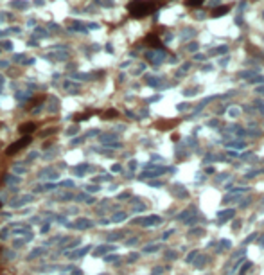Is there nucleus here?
I'll use <instances>...</instances> for the list:
<instances>
[{
    "label": "nucleus",
    "instance_id": "f257e3e1",
    "mask_svg": "<svg viewBox=\"0 0 264 275\" xmlns=\"http://www.w3.org/2000/svg\"><path fill=\"white\" fill-rule=\"evenodd\" d=\"M153 7L155 5L151 2H133L130 5V13H131V16H146L147 13L153 11Z\"/></svg>",
    "mask_w": 264,
    "mask_h": 275
},
{
    "label": "nucleus",
    "instance_id": "f03ea898",
    "mask_svg": "<svg viewBox=\"0 0 264 275\" xmlns=\"http://www.w3.org/2000/svg\"><path fill=\"white\" fill-rule=\"evenodd\" d=\"M69 229H76V230H86V229H92L93 227V221L88 219V218H77L74 219L72 223H67Z\"/></svg>",
    "mask_w": 264,
    "mask_h": 275
},
{
    "label": "nucleus",
    "instance_id": "7ed1b4c3",
    "mask_svg": "<svg viewBox=\"0 0 264 275\" xmlns=\"http://www.w3.org/2000/svg\"><path fill=\"white\" fill-rule=\"evenodd\" d=\"M29 142H31V137H29V135H25L22 140H18V142H15V144H11V146H9L7 149H5V155H7V157H13V155H15V153H18L20 149H24V147L29 144Z\"/></svg>",
    "mask_w": 264,
    "mask_h": 275
},
{
    "label": "nucleus",
    "instance_id": "20e7f679",
    "mask_svg": "<svg viewBox=\"0 0 264 275\" xmlns=\"http://www.w3.org/2000/svg\"><path fill=\"white\" fill-rule=\"evenodd\" d=\"M40 178H45L47 182H58L59 180V171L54 169V167H45V169H42L38 173Z\"/></svg>",
    "mask_w": 264,
    "mask_h": 275
},
{
    "label": "nucleus",
    "instance_id": "39448f33",
    "mask_svg": "<svg viewBox=\"0 0 264 275\" xmlns=\"http://www.w3.org/2000/svg\"><path fill=\"white\" fill-rule=\"evenodd\" d=\"M93 171H95V167L90 165V164H77V165L72 167V174L77 176V178L85 176V174H88V173H93Z\"/></svg>",
    "mask_w": 264,
    "mask_h": 275
},
{
    "label": "nucleus",
    "instance_id": "423d86ee",
    "mask_svg": "<svg viewBox=\"0 0 264 275\" xmlns=\"http://www.w3.org/2000/svg\"><path fill=\"white\" fill-rule=\"evenodd\" d=\"M92 250V246L88 245V246H79V248H76V250H70V252H65V256L69 257V259H81L83 256H86L88 252Z\"/></svg>",
    "mask_w": 264,
    "mask_h": 275
},
{
    "label": "nucleus",
    "instance_id": "0eeeda50",
    "mask_svg": "<svg viewBox=\"0 0 264 275\" xmlns=\"http://www.w3.org/2000/svg\"><path fill=\"white\" fill-rule=\"evenodd\" d=\"M13 234L18 237H27L29 234H32L31 225H13Z\"/></svg>",
    "mask_w": 264,
    "mask_h": 275
},
{
    "label": "nucleus",
    "instance_id": "6e6552de",
    "mask_svg": "<svg viewBox=\"0 0 264 275\" xmlns=\"http://www.w3.org/2000/svg\"><path fill=\"white\" fill-rule=\"evenodd\" d=\"M32 200H34V196H32V194H24V196H20L18 200H13V202H11V207H13V209H20V207L31 203Z\"/></svg>",
    "mask_w": 264,
    "mask_h": 275
},
{
    "label": "nucleus",
    "instance_id": "1a4fd4ad",
    "mask_svg": "<svg viewBox=\"0 0 264 275\" xmlns=\"http://www.w3.org/2000/svg\"><path fill=\"white\" fill-rule=\"evenodd\" d=\"M42 256H47V246H38V248H32L27 256V261H32V259H38Z\"/></svg>",
    "mask_w": 264,
    "mask_h": 275
},
{
    "label": "nucleus",
    "instance_id": "9d476101",
    "mask_svg": "<svg viewBox=\"0 0 264 275\" xmlns=\"http://www.w3.org/2000/svg\"><path fill=\"white\" fill-rule=\"evenodd\" d=\"M81 246V239H69V243H63L61 245V252H70V250H76V248Z\"/></svg>",
    "mask_w": 264,
    "mask_h": 275
},
{
    "label": "nucleus",
    "instance_id": "9b49d317",
    "mask_svg": "<svg viewBox=\"0 0 264 275\" xmlns=\"http://www.w3.org/2000/svg\"><path fill=\"white\" fill-rule=\"evenodd\" d=\"M112 250H113V246H112V245H101V246H97L95 250H93V256H95V257H103L104 253L112 252Z\"/></svg>",
    "mask_w": 264,
    "mask_h": 275
},
{
    "label": "nucleus",
    "instance_id": "f8f14e48",
    "mask_svg": "<svg viewBox=\"0 0 264 275\" xmlns=\"http://www.w3.org/2000/svg\"><path fill=\"white\" fill-rule=\"evenodd\" d=\"M158 221H160V218H157V216H149V218H144V219H137L135 223H140V225H144V227H149V225L158 223Z\"/></svg>",
    "mask_w": 264,
    "mask_h": 275
},
{
    "label": "nucleus",
    "instance_id": "ddd939ff",
    "mask_svg": "<svg viewBox=\"0 0 264 275\" xmlns=\"http://www.w3.org/2000/svg\"><path fill=\"white\" fill-rule=\"evenodd\" d=\"M74 196H76V194H72V192H63V191H59V192L56 194V198L59 200V202H69V200H74Z\"/></svg>",
    "mask_w": 264,
    "mask_h": 275
},
{
    "label": "nucleus",
    "instance_id": "4468645a",
    "mask_svg": "<svg viewBox=\"0 0 264 275\" xmlns=\"http://www.w3.org/2000/svg\"><path fill=\"white\" fill-rule=\"evenodd\" d=\"M58 187L59 189H74L76 187V184H74V180H61V182H58Z\"/></svg>",
    "mask_w": 264,
    "mask_h": 275
},
{
    "label": "nucleus",
    "instance_id": "2eb2a0df",
    "mask_svg": "<svg viewBox=\"0 0 264 275\" xmlns=\"http://www.w3.org/2000/svg\"><path fill=\"white\" fill-rule=\"evenodd\" d=\"M20 182H22V178L16 176V174H7V176H5V184L7 185H16Z\"/></svg>",
    "mask_w": 264,
    "mask_h": 275
},
{
    "label": "nucleus",
    "instance_id": "dca6fc26",
    "mask_svg": "<svg viewBox=\"0 0 264 275\" xmlns=\"http://www.w3.org/2000/svg\"><path fill=\"white\" fill-rule=\"evenodd\" d=\"M147 58H149L151 61H155V63H160L162 58H164V54H162V52H149V54H147Z\"/></svg>",
    "mask_w": 264,
    "mask_h": 275
},
{
    "label": "nucleus",
    "instance_id": "f3484780",
    "mask_svg": "<svg viewBox=\"0 0 264 275\" xmlns=\"http://www.w3.org/2000/svg\"><path fill=\"white\" fill-rule=\"evenodd\" d=\"M34 130H36V124L27 122V124H24L22 128H20V133H29V131H34Z\"/></svg>",
    "mask_w": 264,
    "mask_h": 275
},
{
    "label": "nucleus",
    "instance_id": "a211bd4d",
    "mask_svg": "<svg viewBox=\"0 0 264 275\" xmlns=\"http://www.w3.org/2000/svg\"><path fill=\"white\" fill-rule=\"evenodd\" d=\"M228 11H230V7H228V5H225V7H218V9H216V13H214V16H221V15H226Z\"/></svg>",
    "mask_w": 264,
    "mask_h": 275
},
{
    "label": "nucleus",
    "instance_id": "6ab92c4d",
    "mask_svg": "<svg viewBox=\"0 0 264 275\" xmlns=\"http://www.w3.org/2000/svg\"><path fill=\"white\" fill-rule=\"evenodd\" d=\"M24 245H25V239H24V237H18V239L13 241V248H22Z\"/></svg>",
    "mask_w": 264,
    "mask_h": 275
},
{
    "label": "nucleus",
    "instance_id": "aec40b11",
    "mask_svg": "<svg viewBox=\"0 0 264 275\" xmlns=\"http://www.w3.org/2000/svg\"><path fill=\"white\" fill-rule=\"evenodd\" d=\"M126 219V214L124 212H119V214H115V216L112 218V221H115V223H119V221H124Z\"/></svg>",
    "mask_w": 264,
    "mask_h": 275
},
{
    "label": "nucleus",
    "instance_id": "412c9836",
    "mask_svg": "<svg viewBox=\"0 0 264 275\" xmlns=\"http://www.w3.org/2000/svg\"><path fill=\"white\" fill-rule=\"evenodd\" d=\"M25 173H27V169H24V167H13V174H16V176H22Z\"/></svg>",
    "mask_w": 264,
    "mask_h": 275
},
{
    "label": "nucleus",
    "instance_id": "4be33fe9",
    "mask_svg": "<svg viewBox=\"0 0 264 275\" xmlns=\"http://www.w3.org/2000/svg\"><path fill=\"white\" fill-rule=\"evenodd\" d=\"M54 221H58V223H61V225L69 223V221H67V216H63V214H61V216H59V214H58V216H54Z\"/></svg>",
    "mask_w": 264,
    "mask_h": 275
},
{
    "label": "nucleus",
    "instance_id": "5701e85b",
    "mask_svg": "<svg viewBox=\"0 0 264 275\" xmlns=\"http://www.w3.org/2000/svg\"><path fill=\"white\" fill-rule=\"evenodd\" d=\"M147 43H151V45H155V47H160L157 36H147Z\"/></svg>",
    "mask_w": 264,
    "mask_h": 275
},
{
    "label": "nucleus",
    "instance_id": "b1692460",
    "mask_svg": "<svg viewBox=\"0 0 264 275\" xmlns=\"http://www.w3.org/2000/svg\"><path fill=\"white\" fill-rule=\"evenodd\" d=\"M49 230H50V223H49V221H45V223L42 225V229H40V232H42V234H47Z\"/></svg>",
    "mask_w": 264,
    "mask_h": 275
},
{
    "label": "nucleus",
    "instance_id": "393cba45",
    "mask_svg": "<svg viewBox=\"0 0 264 275\" xmlns=\"http://www.w3.org/2000/svg\"><path fill=\"white\" fill-rule=\"evenodd\" d=\"M205 0H187V5L189 7H192V5H201Z\"/></svg>",
    "mask_w": 264,
    "mask_h": 275
},
{
    "label": "nucleus",
    "instance_id": "a878e982",
    "mask_svg": "<svg viewBox=\"0 0 264 275\" xmlns=\"http://www.w3.org/2000/svg\"><path fill=\"white\" fill-rule=\"evenodd\" d=\"M16 99L20 103L22 101H25V99H29V93H25V92H20V93H16Z\"/></svg>",
    "mask_w": 264,
    "mask_h": 275
},
{
    "label": "nucleus",
    "instance_id": "bb28decb",
    "mask_svg": "<svg viewBox=\"0 0 264 275\" xmlns=\"http://www.w3.org/2000/svg\"><path fill=\"white\" fill-rule=\"evenodd\" d=\"M219 52H226V45H223V47H218V49H214L210 54H219Z\"/></svg>",
    "mask_w": 264,
    "mask_h": 275
},
{
    "label": "nucleus",
    "instance_id": "cd10ccee",
    "mask_svg": "<svg viewBox=\"0 0 264 275\" xmlns=\"http://www.w3.org/2000/svg\"><path fill=\"white\" fill-rule=\"evenodd\" d=\"M99 185H86V192H97Z\"/></svg>",
    "mask_w": 264,
    "mask_h": 275
},
{
    "label": "nucleus",
    "instance_id": "c85d7f7f",
    "mask_svg": "<svg viewBox=\"0 0 264 275\" xmlns=\"http://www.w3.org/2000/svg\"><path fill=\"white\" fill-rule=\"evenodd\" d=\"M119 237H120V234H119V232H113V234L108 236V241H115V239H119Z\"/></svg>",
    "mask_w": 264,
    "mask_h": 275
},
{
    "label": "nucleus",
    "instance_id": "c756f323",
    "mask_svg": "<svg viewBox=\"0 0 264 275\" xmlns=\"http://www.w3.org/2000/svg\"><path fill=\"white\" fill-rule=\"evenodd\" d=\"M81 142H83V140H81V137H77V139H74V140H70V144H72V146H79Z\"/></svg>",
    "mask_w": 264,
    "mask_h": 275
},
{
    "label": "nucleus",
    "instance_id": "7c9ffc66",
    "mask_svg": "<svg viewBox=\"0 0 264 275\" xmlns=\"http://www.w3.org/2000/svg\"><path fill=\"white\" fill-rule=\"evenodd\" d=\"M77 131H79V126H74V128H70L67 133H69V135H74V133H77Z\"/></svg>",
    "mask_w": 264,
    "mask_h": 275
},
{
    "label": "nucleus",
    "instance_id": "2f4dec72",
    "mask_svg": "<svg viewBox=\"0 0 264 275\" xmlns=\"http://www.w3.org/2000/svg\"><path fill=\"white\" fill-rule=\"evenodd\" d=\"M115 259H117V256H106V257H104V261H106V263H113Z\"/></svg>",
    "mask_w": 264,
    "mask_h": 275
},
{
    "label": "nucleus",
    "instance_id": "473e14b6",
    "mask_svg": "<svg viewBox=\"0 0 264 275\" xmlns=\"http://www.w3.org/2000/svg\"><path fill=\"white\" fill-rule=\"evenodd\" d=\"M72 275H83V272H81L79 268H76V266H74V268H72Z\"/></svg>",
    "mask_w": 264,
    "mask_h": 275
},
{
    "label": "nucleus",
    "instance_id": "72a5a7b5",
    "mask_svg": "<svg viewBox=\"0 0 264 275\" xmlns=\"http://www.w3.org/2000/svg\"><path fill=\"white\" fill-rule=\"evenodd\" d=\"M36 157H38V153H36V151H32V153H29V157H27V160H34Z\"/></svg>",
    "mask_w": 264,
    "mask_h": 275
},
{
    "label": "nucleus",
    "instance_id": "f704fd0d",
    "mask_svg": "<svg viewBox=\"0 0 264 275\" xmlns=\"http://www.w3.org/2000/svg\"><path fill=\"white\" fill-rule=\"evenodd\" d=\"M85 202H86L88 205H92L93 202H95V198H92V196H86V200H85Z\"/></svg>",
    "mask_w": 264,
    "mask_h": 275
},
{
    "label": "nucleus",
    "instance_id": "c9c22d12",
    "mask_svg": "<svg viewBox=\"0 0 264 275\" xmlns=\"http://www.w3.org/2000/svg\"><path fill=\"white\" fill-rule=\"evenodd\" d=\"M7 234H9V229H2V230H0V236H2V237H5Z\"/></svg>",
    "mask_w": 264,
    "mask_h": 275
},
{
    "label": "nucleus",
    "instance_id": "e433bc0d",
    "mask_svg": "<svg viewBox=\"0 0 264 275\" xmlns=\"http://www.w3.org/2000/svg\"><path fill=\"white\" fill-rule=\"evenodd\" d=\"M112 171H113V173H120V165H119V164H115V165L112 167Z\"/></svg>",
    "mask_w": 264,
    "mask_h": 275
},
{
    "label": "nucleus",
    "instance_id": "4c0bfd02",
    "mask_svg": "<svg viewBox=\"0 0 264 275\" xmlns=\"http://www.w3.org/2000/svg\"><path fill=\"white\" fill-rule=\"evenodd\" d=\"M196 49H198V45H196V43H191V45H189V50H196Z\"/></svg>",
    "mask_w": 264,
    "mask_h": 275
},
{
    "label": "nucleus",
    "instance_id": "58836bf2",
    "mask_svg": "<svg viewBox=\"0 0 264 275\" xmlns=\"http://www.w3.org/2000/svg\"><path fill=\"white\" fill-rule=\"evenodd\" d=\"M2 218H4V219H9V218H11V214H9V212H4V214H2Z\"/></svg>",
    "mask_w": 264,
    "mask_h": 275
},
{
    "label": "nucleus",
    "instance_id": "ea45409f",
    "mask_svg": "<svg viewBox=\"0 0 264 275\" xmlns=\"http://www.w3.org/2000/svg\"><path fill=\"white\" fill-rule=\"evenodd\" d=\"M126 198H128V192H124V194H120V196H119V200H126Z\"/></svg>",
    "mask_w": 264,
    "mask_h": 275
},
{
    "label": "nucleus",
    "instance_id": "a19ab883",
    "mask_svg": "<svg viewBox=\"0 0 264 275\" xmlns=\"http://www.w3.org/2000/svg\"><path fill=\"white\" fill-rule=\"evenodd\" d=\"M61 275H65V273H61Z\"/></svg>",
    "mask_w": 264,
    "mask_h": 275
}]
</instances>
